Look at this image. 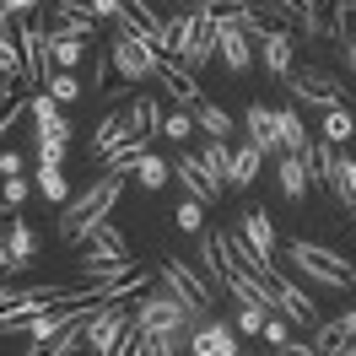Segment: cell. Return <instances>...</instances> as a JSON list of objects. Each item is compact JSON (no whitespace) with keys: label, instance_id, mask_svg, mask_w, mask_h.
<instances>
[{"label":"cell","instance_id":"816d5d0a","mask_svg":"<svg viewBox=\"0 0 356 356\" xmlns=\"http://www.w3.org/2000/svg\"><path fill=\"white\" fill-rule=\"evenodd\" d=\"M270 346H286V318H265V330H259Z\"/></svg>","mask_w":356,"mask_h":356},{"label":"cell","instance_id":"9f6ffc18","mask_svg":"<svg viewBox=\"0 0 356 356\" xmlns=\"http://www.w3.org/2000/svg\"><path fill=\"white\" fill-rule=\"evenodd\" d=\"M346 60H351V70H356V38H346Z\"/></svg>","mask_w":356,"mask_h":356},{"label":"cell","instance_id":"f907efd6","mask_svg":"<svg viewBox=\"0 0 356 356\" xmlns=\"http://www.w3.org/2000/svg\"><path fill=\"white\" fill-rule=\"evenodd\" d=\"M0 178H22V152H0Z\"/></svg>","mask_w":356,"mask_h":356},{"label":"cell","instance_id":"ac0fdd59","mask_svg":"<svg viewBox=\"0 0 356 356\" xmlns=\"http://www.w3.org/2000/svg\"><path fill=\"white\" fill-rule=\"evenodd\" d=\"M243 124H248V146H254L259 156L281 152V140H275V108H265V103H248Z\"/></svg>","mask_w":356,"mask_h":356},{"label":"cell","instance_id":"11a10c76","mask_svg":"<svg viewBox=\"0 0 356 356\" xmlns=\"http://www.w3.org/2000/svg\"><path fill=\"white\" fill-rule=\"evenodd\" d=\"M340 324H346V334H351V340H356V308L346 313V318H340Z\"/></svg>","mask_w":356,"mask_h":356},{"label":"cell","instance_id":"7a4b0ae2","mask_svg":"<svg viewBox=\"0 0 356 356\" xmlns=\"http://www.w3.org/2000/svg\"><path fill=\"white\" fill-rule=\"evenodd\" d=\"M119 195H124V178L119 173H103L92 178L87 189L76 195V200L65 205V216H60V238H70V243H81L97 222H108V211L119 205Z\"/></svg>","mask_w":356,"mask_h":356},{"label":"cell","instance_id":"74e56055","mask_svg":"<svg viewBox=\"0 0 356 356\" xmlns=\"http://www.w3.org/2000/svg\"><path fill=\"white\" fill-rule=\"evenodd\" d=\"M0 76H22V49H17V27H0Z\"/></svg>","mask_w":356,"mask_h":356},{"label":"cell","instance_id":"ffe728a7","mask_svg":"<svg viewBox=\"0 0 356 356\" xmlns=\"http://www.w3.org/2000/svg\"><path fill=\"white\" fill-rule=\"evenodd\" d=\"M195 270H200V275H205L216 291L227 286V270H232V259H227V248H222V238H216V232H205V238H200V265H195Z\"/></svg>","mask_w":356,"mask_h":356},{"label":"cell","instance_id":"5b68a950","mask_svg":"<svg viewBox=\"0 0 356 356\" xmlns=\"http://www.w3.org/2000/svg\"><path fill=\"white\" fill-rule=\"evenodd\" d=\"M195 313L184 297H173V291H156V297H140L135 302V330L140 334H184L189 324H195Z\"/></svg>","mask_w":356,"mask_h":356},{"label":"cell","instance_id":"ee69618b","mask_svg":"<svg viewBox=\"0 0 356 356\" xmlns=\"http://www.w3.org/2000/svg\"><path fill=\"white\" fill-rule=\"evenodd\" d=\"M81 11H92L97 22H119L124 17V0H81Z\"/></svg>","mask_w":356,"mask_h":356},{"label":"cell","instance_id":"83f0119b","mask_svg":"<svg viewBox=\"0 0 356 356\" xmlns=\"http://www.w3.org/2000/svg\"><path fill=\"white\" fill-rule=\"evenodd\" d=\"M259 162H265V156L254 152V146H232V173H227V189H248V184L259 178Z\"/></svg>","mask_w":356,"mask_h":356},{"label":"cell","instance_id":"f1b7e54d","mask_svg":"<svg viewBox=\"0 0 356 356\" xmlns=\"http://www.w3.org/2000/svg\"><path fill=\"white\" fill-rule=\"evenodd\" d=\"M184 44H189V11H173V17L162 22V44H156V54L178 60V54H184Z\"/></svg>","mask_w":356,"mask_h":356},{"label":"cell","instance_id":"8d00e7d4","mask_svg":"<svg viewBox=\"0 0 356 356\" xmlns=\"http://www.w3.org/2000/svg\"><path fill=\"white\" fill-rule=\"evenodd\" d=\"M92 87H97V92H113V87H119L113 60H108V44H92Z\"/></svg>","mask_w":356,"mask_h":356},{"label":"cell","instance_id":"7c38bea8","mask_svg":"<svg viewBox=\"0 0 356 356\" xmlns=\"http://www.w3.org/2000/svg\"><path fill=\"white\" fill-rule=\"evenodd\" d=\"M92 259H130V243H124V232L113 222H97L81 238V265H92Z\"/></svg>","mask_w":356,"mask_h":356},{"label":"cell","instance_id":"3957f363","mask_svg":"<svg viewBox=\"0 0 356 356\" xmlns=\"http://www.w3.org/2000/svg\"><path fill=\"white\" fill-rule=\"evenodd\" d=\"M108 60H113V76H119V81H146V76H156V60H162V54H156V44L152 38H140V33H135V27H113V38H108Z\"/></svg>","mask_w":356,"mask_h":356},{"label":"cell","instance_id":"e575fe53","mask_svg":"<svg viewBox=\"0 0 356 356\" xmlns=\"http://www.w3.org/2000/svg\"><path fill=\"white\" fill-rule=\"evenodd\" d=\"M195 124H200L205 135H222V140L232 135V119H227V108H216V103H205V97L195 103Z\"/></svg>","mask_w":356,"mask_h":356},{"label":"cell","instance_id":"7402d4cb","mask_svg":"<svg viewBox=\"0 0 356 356\" xmlns=\"http://www.w3.org/2000/svg\"><path fill=\"white\" fill-rule=\"evenodd\" d=\"M238 238H243L259 259H270L275 254V227H270V216L265 211H243V227H238Z\"/></svg>","mask_w":356,"mask_h":356},{"label":"cell","instance_id":"484cf974","mask_svg":"<svg viewBox=\"0 0 356 356\" xmlns=\"http://www.w3.org/2000/svg\"><path fill=\"white\" fill-rule=\"evenodd\" d=\"M22 113H27V81H17V76H0V130H11Z\"/></svg>","mask_w":356,"mask_h":356},{"label":"cell","instance_id":"277c9868","mask_svg":"<svg viewBox=\"0 0 356 356\" xmlns=\"http://www.w3.org/2000/svg\"><path fill=\"white\" fill-rule=\"evenodd\" d=\"M286 259L297 270H308L313 281H324V286H334V291H346L356 281V265L351 259H340L334 248H324V243H308V238H291L286 243Z\"/></svg>","mask_w":356,"mask_h":356},{"label":"cell","instance_id":"d4e9b609","mask_svg":"<svg viewBox=\"0 0 356 356\" xmlns=\"http://www.w3.org/2000/svg\"><path fill=\"white\" fill-rule=\"evenodd\" d=\"M334 162H340V156H334V146L330 140H324V135H318V140H313L308 152H302V168H308V184H324V189H330L334 184Z\"/></svg>","mask_w":356,"mask_h":356},{"label":"cell","instance_id":"f35d334b","mask_svg":"<svg viewBox=\"0 0 356 356\" xmlns=\"http://www.w3.org/2000/svg\"><path fill=\"white\" fill-rule=\"evenodd\" d=\"M33 254H38V232H33L27 222H11V259H17V265H27Z\"/></svg>","mask_w":356,"mask_h":356},{"label":"cell","instance_id":"d6986e66","mask_svg":"<svg viewBox=\"0 0 356 356\" xmlns=\"http://www.w3.org/2000/svg\"><path fill=\"white\" fill-rule=\"evenodd\" d=\"M189 356H238V340H232V330H222V324H195Z\"/></svg>","mask_w":356,"mask_h":356},{"label":"cell","instance_id":"7bdbcfd3","mask_svg":"<svg viewBox=\"0 0 356 356\" xmlns=\"http://www.w3.org/2000/svg\"><path fill=\"white\" fill-rule=\"evenodd\" d=\"M70 146L65 140H38V168H65Z\"/></svg>","mask_w":356,"mask_h":356},{"label":"cell","instance_id":"9a60e30c","mask_svg":"<svg viewBox=\"0 0 356 356\" xmlns=\"http://www.w3.org/2000/svg\"><path fill=\"white\" fill-rule=\"evenodd\" d=\"M308 33L346 44V0H308Z\"/></svg>","mask_w":356,"mask_h":356},{"label":"cell","instance_id":"60d3db41","mask_svg":"<svg viewBox=\"0 0 356 356\" xmlns=\"http://www.w3.org/2000/svg\"><path fill=\"white\" fill-rule=\"evenodd\" d=\"M38 195L44 200H65V173L60 168H38Z\"/></svg>","mask_w":356,"mask_h":356},{"label":"cell","instance_id":"bcb514c9","mask_svg":"<svg viewBox=\"0 0 356 356\" xmlns=\"http://www.w3.org/2000/svg\"><path fill=\"white\" fill-rule=\"evenodd\" d=\"M33 6H49V0H0V27H11L17 17H27Z\"/></svg>","mask_w":356,"mask_h":356},{"label":"cell","instance_id":"5bb4252c","mask_svg":"<svg viewBox=\"0 0 356 356\" xmlns=\"http://www.w3.org/2000/svg\"><path fill=\"white\" fill-rule=\"evenodd\" d=\"M216 54H222V65L232 76H243L254 65V38H248L243 27H216Z\"/></svg>","mask_w":356,"mask_h":356},{"label":"cell","instance_id":"4316f807","mask_svg":"<svg viewBox=\"0 0 356 356\" xmlns=\"http://www.w3.org/2000/svg\"><path fill=\"white\" fill-rule=\"evenodd\" d=\"M44 38H49V60H54V65H60V70H76V65H81V54H87V38H70V33H44Z\"/></svg>","mask_w":356,"mask_h":356},{"label":"cell","instance_id":"db71d44e","mask_svg":"<svg viewBox=\"0 0 356 356\" xmlns=\"http://www.w3.org/2000/svg\"><path fill=\"white\" fill-rule=\"evenodd\" d=\"M281 356H318V351H313V340H308V346H302V340H286V346H281Z\"/></svg>","mask_w":356,"mask_h":356},{"label":"cell","instance_id":"681fc988","mask_svg":"<svg viewBox=\"0 0 356 356\" xmlns=\"http://www.w3.org/2000/svg\"><path fill=\"white\" fill-rule=\"evenodd\" d=\"M0 270H6V275L17 270V259H11V222H0Z\"/></svg>","mask_w":356,"mask_h":356},{"label":"cell","instance_id":"d6a6232c","mask_svg":"<svg viewBox=\"0 0 356 356\" xmlns=\"http://www.w3.org/2000/svg\"><path fill=\"white\" fill-rule=\"evenodd\" d=\"M330 189L340 195L346 211H356V156H340V162H334V184Z\"/></svg>","mask_w":356,"mask_h":356},{"label":"cell","instance_id":"1f68e13d","mask_svg":"<svg viewBox=\"0 0 356 356\" xmlns=\"http://www.w3.org/2000/svg\"><path fill=\"white\" fill-rule=\"evenodd\" d=\"M281 195H286L291 205L308 195V168H302V156H286V162H281Z\"/></svg>","mask_w":356,"mask_h":356},{"label":"cell","instance_id":"b9f144b4","mask_svg":"<svg viewBox=\"0 0 356 356\" xmlns=\"http://www.w3.org/2000/svg\"><path fill=\"white\" fill-rule=\"evenodd\" d=\"M162 135H173V140H189L195 135V113H162Z\"/></svg>","mask_w":356,"mask_h":356},{"label":"cell","instance_id":"836d02e7","mask_svg":"<svg viewBox=\"0 0 356 356\" xmlns=\"http://www.w3.org/2000/svg\"><path fill=\"white\" fill-rule=\"evenodd\" d=\"M356 135V119H351V108L340 103V108H324V140L330 146H340V140H351Z\"/></svg>","mask_w":356,"mask_h":356},{"label":"cell","instance_id":"30bf717a","mask_svg":"<svg viewBox=\"0 0 356 356\" xmlns=\"http://www.w3.org/2000/svg\"><path fill=\"white\" fill-rule=\"evenodd\" d=\"M286 87H291V103L340 108V81H334L330 70H297V76H286Z\"/></svg>","mask_w":356,"mask_h":356},{"label":"cell","instance_id":"44dd1931","mask_svg":"<svg viewBox=\"0 0 356 356\" xmlns=\"http://www.w3.org/2000/svg\"><path fill=\"white\" fill-rule=\"evenodd\" d=\"M275 140H281V152H286V156H302L313 146V135L302 130L297 108H275Z\"/></svg>","mask_w":356,"mask_h":356},{"label":"cell","instance_id":"7dc6e473","mask_svg":"<svg viewBox=\"0 0 356 356\" xmlns=\"http://www.w3.org/2000/svg\"><path fill=\"white\" fill-rule=\"evenodd\" d=\"M6 211H22V200H27V178H6Z\"/></svg>","mask_w":356,"mask_h":356},{"label":"cell","instance_id":"c3c4849f","mask_svg":"<svg viewBox=\"0 0 356 356\" xmlns=\"http://www.w3.org/2000/svg\"><path fill=\"white\" fill-rule=\"evenodd\" d=\"M173 222H178V232H200V205H195V200H189V205H178V216H173Z\"/></svg>","mask_w":356,"mask_h":356},{"label":"cell","instance_id":"cb8c5ba5","mask_svg":"<svg viewBox=\"0 0 356 356\" xmlns=\"http://www.w3.org/2000/svg\"><path fill=\"white\" fill-rule=\"evenodd\" d=\"M259 54H265V70L275 81L291 76V33H265V38H259Z\"/></svg>","mask_w":356,"mask_h":356},{"label":"cell","instance_id":"6f0895ef","mask_svg":"<svg viewBox=\"0 0 356 356\" xmlns=\"http://www.w3.org/2000/svg\"><path fill=\"white\" fill-rule=\"evenodd\" d=\"M340 356H356V340H351V346H346V351H340Z\"/></svg>","mask_w":356,"mask_h":356},{"label":"cell","instance_id":"d590c367","mask_svg":"<svg viewBox=\"0 0 356 356\" xmlns=\"http://www.w3.org/2000/svg\"><path fill=\"white\" fill-rule=\"evenodd\" d=\"M135 178H140V189H162V184H168V178H173V168H168V162H162V156H140V162H135Z\"/></svg>","mask_w":356,"mask_h":356},{"label":"cell","instance_id":"f6af8a7d","mask_svg":"<svg viewBox=\"0 0 356 356\" xmlns=\"http://www.w3.org/2000/svg\"><path fill=\"white\" fill-rule=\"evenodd\" d=\"M265 318H270V308H248V302H238V330H243V334H259V330H265Z\"/></svg>","mask_w":356,"mask_h":356},{"label":"cell","instance_id":"4fadbf2b","mask_svg":"<svg viewBox=\"0 0 356 356\" xmlns=\"http://www.w3.org/2000/svg\"><path fill=\"white\" fill-rule=\"evenodd\" d=\"M248 38H265V33H286V11L275 0H243V17H238Z\"/></svg>","mask_w":356,"mask_h":356},{"label":"cell","instance_id":"2e32d148","mask_svg":"<svg viewBox=\"0 0 356 356\" xmlns=\"http://www.w3.org/2000/svg\"><path fill=\"white\" fill-rule=\"evenodd\" d=\"M27 113L38 119V140H70L65 113H60V103H54L49 92H33V97H27Z\"/></svg>","mask_w":356,"mask_h":356},{"label":"cell","instance_id":"9c48e42d","mask_svg":"<svg viewBox=\"0 0 356 356\" xmlns=\"http://www.w3.org/2000/svg\"><path fill=\"white\" fill-rule=\"evenodd\" d=\"M211 54H216V11L200 0V6L189 11V44H184V54H178V65H184V70H200Z\"/></svg>","mask_w":356,"mask_h":356},{"label":"cell","instance_id":"603a6c76","mask_svg":"<svg viewBox=\"0 0 356 356\" xmlns=\"http://www.w3.org/2000/svg\"><path fill=\"white\" fill-rule=\"evenodd\" d=\"M275 308H281L286 324H313V318H318V313H313V297H308V291H297L291 281L275 286Z\"/></svg>","mask_w":356,"mask_h":356},{"label":"cell","instance_id":"4dcf8cb0","mask_svg":"<svg viewBox=\"0 0 356 356\" xmlns=\"http://www.w3.org/2000/svg\"><path fill=\"white\" fill-rule=\"evenodd\" d=\"M346 346H351V334H346L340 318H330V324H318V330H313V351H318V356H340Z\"/></svg>","mask_w":356,"mask_h":356},{"label":"cell","instance_id":"ab89813d","mask_svg":"<svg viewBox=\"0 0 356 356\" xmlns=\"http://www.w3.org/2000/svg\"><path fill=\"white\" fill-rule=\"evenodd\" d=\"M49 97H54L60 108H65V103H76V97H81V87H76V76H70V70H60V76H49Z\"/></svg>","mask_w":356,"mask_h":356},{"label":"cell","instance_id":"680465c9","mask_svg":"<svg viewBox=\"0 0 356 356\" xmlns=\"http://www.w3.org/2000/svg\"><path fill=\"white\" fill-rule=\"evenodd\" d=\"M346 6H351V11H356V0H346Z\"/></svg>","mask_w":356,"mask_h":356},{"label":"cell","instance_id":"8992f818","mask_svg":"<svg viewBox=\"0 0 356 356\" xmlns=\"http://www.w3.org/2000/svg\"><path fill=\"white\" fill-rule=\"evenodd\" d=\"M130 324H135V313L124 308V302H103V308L87 313V324H81V330H87V351H92V356H108L113 346H119V334L130 330Z\"/></svg>","mask_w":356,"mask_h":356},{"label":"cell","instance_id":"6da1fadb","mask_svg":"<svg viewBox=\"0 0 356 356\" xmlns=\"http://www.w3.org/2000/svg\"><path fill=\"white\" fill-rule=\"evenodd\" d=\"M162 135V108H156V97H135L130 108H113L97 135H92V152L97 156H113L119 146H130V140H152Z\"/></svg>","mask_w":356,"mask_h":356},{"label":"cell","instance_id":"8fae6325","mask_svg":"<svg viewBox=\"0 0 356 356\" xmlns=\"http://www.w3.org/2000/svg\"><path fill=\"white\" fill-rule=\"evenodd\" d=\"M173 173H178V184L189 189V200L195 205H216L222 200V184L205 173V162L200 156H189V152H178V162H173Z\"/></svg>","mask_w":356,"mask_h":356},{"label":"cell","instance_id":"f5cc1de1","mask_svg":"<svg viewBox=\"0 0 356 356\" xmlns=\"http://www.w3.org/2000/svg\"><path fill=\"white\" fill-rule=\"evenodd\" d=\"M275 6L286 11L291 22H302V27H308V0H275Z\"/></svg>","mask_w":356,"mask_h":356},{"label":"cell","instance_id":"f546056e","mask_svg":"<svg viewBox=\"0 0 356 356\" xmlns=\"http://www.w3.org/2000/svg\"><path fill=\"white\" fill-rule=\"evenodd\" d=\"M200 162H205V173L216 178V184H227V173H232V146H227L222 135H211L205 152H200Z\"/></svg>","mask_w":356,"mask_h":356},{"label":"cell","instance_id":"ba28073f","mask_svg":"<svg viewBox=\"0 0 356 356\" xmlns=\"http://www.w3.org/2000/svg\"><path fill=\"white\" fill-rule=\"evenodd\" d=\"M162 286L173 291V297H184L189 308H211V302H216V286H211L189 259H168V265H162Z\"/></svg>","mask_w":356,"mask_h":356},{"label":"cell","instance_id":"e0dca14e","mask_svg":"<svg viewBox=\"0 0 356 356\" xmlns=\"http://www.w3.org/2000/svg\"><path fill=\"white\" fill-rule=\"evenodd\" d=\"M156 81H162V87L173 92L178 103H189V108H195V103L205 97V92H200V81H195V70H184L178 60H168V54L156 60Z\"/></svg>","mask_w":356,"mask_h":356},{"label":"cell","instance_id":"52a82bcc","mask_svg":"<svg viewBox=\"0 0 356 356\" xmlns=\"http://www.w3.org/2000/svg\"><path fill=\"white\" fill-rule=\"evenodd\" d=\"M17 49H22V81L27 87L49 81V38H44V22L33 11L17 17Z\"/></svg>","mask_w":356,"mask_h":356}]
</instances>
